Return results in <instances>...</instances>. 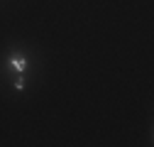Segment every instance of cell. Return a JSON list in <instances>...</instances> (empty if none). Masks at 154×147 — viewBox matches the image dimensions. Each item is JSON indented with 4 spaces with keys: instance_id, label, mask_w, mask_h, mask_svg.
I'll use <instances>...</instances> for the list:
<instances>
[{
    "instance_id": "obj_1",
    "label": "cell",
    "mask_w": 154,
    "mask_h": 147,
    "mask_svg": "<svg viewBox=\"0 0 154 147\" xmlns=\"http://www.w3.org/2000/svg\"><path fill=\"white\" fill-rule=\"evenodd\" d=\"M10 66H12L15 71H20V74H22V71L27 69V59L20 57V54H12V57H10Z\"/></svg>"
},
{
    "instance_id": "obj_2",
    "label": "cell",
    "mask_w": 154,
    "mask_h": 147,
    "mask_svg": "<svg viewBox=\"0 0 154 147\" xmlns=\"http://www.w3.org/2000/svg\"><path fill=\"white\" fill-rule=\"evenodd\" d=\"M15 88H17V91H22V88H25V79H22V76L15 81Z\"/></svg>"
}]
</instances>
